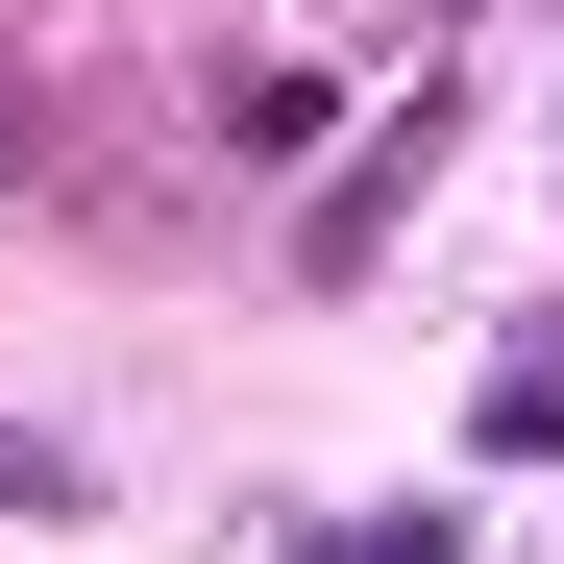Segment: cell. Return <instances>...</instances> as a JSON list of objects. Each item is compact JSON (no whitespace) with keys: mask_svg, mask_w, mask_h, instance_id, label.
<instances>
[{"mask_svg":"<svg viewBox=\"0 0 564 564\" xmlns=\"http://www.w3.org/2000/svg\"><path fill=\"white\" fill-rule=\"evenodd\" d=\"M466 442H491V466H564V344H516L491 393H466Z\"/></svg>","mask_w":564,"mask_h":564,"instance_id":"1","label":"cell"},{"mask_svg":"<svg viewBox=\"0 0 564 564\" xmlns=\"http://www.w3.org/2000/svg\"><path fill=\"white\" fill-rule=\"evenodd\" d=\"M319 564H442V516H417V540H393V516H368V540H319Z\"/></svg>","mask_w":564,"mask_h":564,"instance_id":"2","label":"cell"}]
</instances>
